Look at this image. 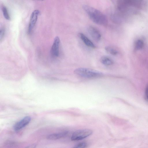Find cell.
<instances>
[{
	"label": "cell",
	"mask_w": 148,
	"mask_h": 148,
	"mask_svg": "<svg viewBox=\"0 0 148 148\" xmlns=\"http://www.w3.org/2000/svg\"><path fill=\"white\" fill-rule=\"evenodd\" d=\"M79 37L84 43L88 47L95 48L96 46L85 35L82 33H79Z\"/></svg>",
	"instance_id": "9"
},
{
	"label": "cell",
	"mask_w": 148,
	"mask_h": 148,
	"mask_svg": "<svg viewBox=\"0 0 148 148\" xmlns=\"http://www.w3.org/2000/svg\"><path fill=\"white\" fill-rule=\"evenodd\" d=\"M87 146L86 143L82 142L78 143L72 148H86Z\"/></svg>",
	"instance_id": "14"
},
{
	"label": "cell",
	"mask_w": 148,
	"mask_h": 148,
	"mask_svg": "<svg viewBox=\"0 0 148 148\" xmlns=\"http://www.w3.org/2000/svg\"><path fill=\"white\" fill-rule=\"evenodd\" d=\"M74 73L81 77L88 78L100 77L103 75V73L101 72L85 68H77L74 70Z\"/></svg>",
	"instance_id": "2"
},
{
	"label": "cell",
	"mask_w": 148,
	"mask_h": 148,
	"mask_svg": "<svg viewBox=\"0 0 148 148\" xmlns=\"http://www.w3.org/2000/svg\"><path fill=\"white\" fill-rule=\"evenodd\" d=\"M146 97L148 100V85L146 87L145 90Z\"/></svg>",
	"instance_id": "17"
},
{
	"label": "cell",
	"mask_w": 148,
	"mask_h": 148,
	"mask_svg": "<svg viewBox=\"0 0 148 148\" xmlns=\"http://www.w3.org/2000/svg\"><path fill=\"white\" fill-rule=\"evenodd\" d=\"M88 32L92 38L95 41H99L101 38V35L99 30L95 27L89 26L88 29Z\"/></svg>",
	"instance_id": "7"
},
{
	"label": "cell",
	"mask_w": 148,
	"mask_h": 148,
	"mask_svg": "<svg viewBox=\"0 0 148 148\" xmlns=\"http://www.w3.org/2000/svg\"><path fill=\"white\" fill-rule=\"evenodd\" d=\"M40 11L38 10H34L32 13L30 17V19L28 29V33L30 34L35 25L37 20Z\"/></svg>",
	"instance_id": "4"
},
{
	"label": "cell",
	"mask_w": 148,
	"mask_h": 148,
	"mask_svg": "<svg viewBox=\"0 0 148 148\" xmlns=\"http://www.w3.org/2000/svg\"><path fill=\"white\" fill-rule=\"evenodd\" d=\"M105 49L108 53L113 55H116L118 53V51L116 49L111 46L106 47Z\"/></svg>",
	"instance_id": "11"
},
{
	"label": "cell",
	"mask_w": 148,
	"mask_h": 148,
	"mask_svg": "<svg viewBox=\"0 0 148 148\" xmlns=\"http://www.w3.org/2000/svg\"><path fill=\"white\" fill-rule=\"evenodd\" d=\"M101 63L106 66H110L114 64L113 60L110 57L107 56H102L101 58Z\"/></svg>",
	"instance_id": "10"
},
{
	"label": "cell",
	"mask_w": 148,
	"mask_h": 148,
	"mask_svg": "<svg viewBox=\"0 0 148 148\" xmlns=\"http://www.w3.org/2000/svg\"><path fill=\"white\" fill-rule=\"evenodd\" d=\"M68 131H65L57 133H54L48 135L47 138L50 140H57L65 136L68 133Z\"/></svg>",
	"instance_id": "8"
},
{
	"label": "cell",
	"mask_w": 148,
	"mask_h": 148,
	"mask_svg": "<svg viewBox=\"0 0 148 148\" xmlns=\"http://www.w3.org/2000/svg\"><path fill=\"white\" fill-rule=\"evenodd\" d=\"M144 42L141 39L137 40L135 44V48L136 50H139L141 49L143 47Z\"/></svg>",
	"instance_id": "13"
},
{
	"label": "cell",
	"mask_w": 148,
	"mask_h": 148,
	"mask_svg": "<svg viewBox=\"0 0 148 148\" xmlns=\"http://www.w3.org/2000/svg\"><path fill=\"white\" fill-rule=\"evenodd\" d=\"M60 41L59 37L56 36L54 39L51 49V54L54 57H57L59 55Z\"/></svg>",
	"instance_id": "6"
},
{
	"label": "cell",
	"mask_w": 148,
	"mask_h": 148,
	"mask_svg": "<svg viewBox=\"0 0 148 148\" xmlns=\"http://www.w3.org/2000/svg\"><path fill=\"white\" fill-rule=\"evenodd\" d=\"M92 132V130L89 129L78 130L73 134L71 140L73 141H76L83 139L91 135Z\"/></svg>",
	"instance_id": "3"
},
{
	"label": "cell",
	"mask_w": 148,
	"mask_h": 148,
	"mask_svg": "<svg viewBox=\"0 0 148 148\" xmlns=\"http://www.w3.org/2000/svg\"><path fill=\"white\" fill-rule=\"evenodd\" d=\"M2 11L3 15L5 19L7 20H10V16L9 15L8 9L5 6H3Z\"/></svg>",
	"instance_id": "12"
},
{
	"label": "cell",
	"mask_w": 148,
	"mask_h": 148,
	"mask_svg": "<svg viewBox=\"0 0 148 148\" xmlns=\"http://www.w3.org/2000/svg\"><path fill=\"white\" fill-rule=\"evenodd\" d=\"M5 33V29L4 27H2L0 29V40L1 41L4 36Z\"/></svg>",
	"instance_id": "15"
},
{
	"label": "cell",
	"mask_w": 148,
	"mask_h": 148,
	"mask_svg": "<svg viewBox=\"0 0 148 148\" xmlns=\"http://www.w3.org/2000/svg\"><path fill=\"white\" fill-rule=\"evenodd\" d=\"M84 10L94 23L101 25H105L108 22L107 18L102 12L87 5L83 6Z\"/></svg>",
	"instance_id": "1"
},
{
	"label": "cell",
	"mask_w": 148,
	"mask_h": 148,
	"mask_svg": "<svg viewBox=\"0 0 148 148\" xmlns=\"http://www.w3.org/2000/svg\"><path fill=\"white\" fill-rule=\"evenodd\" d=\"M36 146V145L35 144H33L29 145L25 148H35Z\"/></svg>",
	"instance_id": "16"
},
{
	"label": "cell",
	"mask_w": 148,
	"mask_h": 148,
	"mask_svg": "<svg viewBox=\"0 0 148 148\" xmlns=\"http://www.w3.org/2000/svg\"><path fill=\"white\" fill-rule=\"evenodd\" d=\"M31 120V118L29 116H26L20 121L16 123L14 126V129L17 131L24 127L28 125Z\"/></svg>",
	"instance_id": "5"
}]
</instances>
